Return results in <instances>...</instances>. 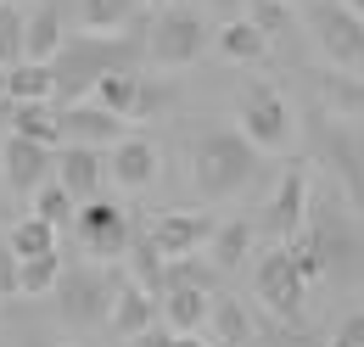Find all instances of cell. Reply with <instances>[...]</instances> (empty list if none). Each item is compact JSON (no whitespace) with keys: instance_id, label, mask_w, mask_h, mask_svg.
<instances>
[{"instance_id":"obj_1","label":"cell","mask_w":364,"mask_h":347,"mask_svg":"<svg viewBox=\"0 0 364 347\" xmlns=\"http://www.w3.org/2000/svg\"><path fill=\"white\" fill-rule=\"evenodd\" d=\"M252 169H258V151L235 129H213V134H202V140L191 146V179H196V191L213 196V202L235 196V191L252 179Z\"/></svg>"},{"instance_id":"obj_2","label":"cell","mask_w":364,"mask_h":347,"mask_svg":"<svg viewBox=\"0 0 364 347\" xmlns=\"http://www.w3.org/2000/svg\"><path fill=\"white\" fill-rule=\"evenodd\" d=\"M235 124H241V140L252 146V151H291L297 146V124H291V107H286V95L274 85H247L241 90V107H235Z\"/></svg>"},{"instance_id":"obj_3","label":"cell","mask_w":364,"mask_h":347,"mask_svg":"<svg viewBox=\"0 0 364 347\" xmlns=\"http://www.w3.org/2000/svg\"><path fill=\"white\" fill-rule=\"evenodd\" d=\"M202 50H208V23L191 6H163L146 34V62L151 68H191Z\"/></svg>"},{"instance_id":"obj_4","label":"cell","mask_w":364,"mask_h":347,"mask_svg":"<svg viewBox=\"0 0 364 347\" xmlns=\"http://www.w3.org/2000/svg\"><path fill=\"white\" fill-rule=\"evenodd\" d=\"M309 23H314L325 56L342 73L364 79V17H353L348 6H331V0H309Z\"/></svg>"},{"instance_id":"obj_5","label":"cell","mask_w":364,"mask_h":347,"mask_svg":"<svg viewBox=\"0 0 364 347\" xmlns=\"http://www.w3.org/2000/svg\"><path fill=\"white\" fill-rule=\"evenodd\" d=\"M73 230H79V241H85V252L101 263H112L118 252H129V241H135V230H129V213L118 208V202H107V196H90V202H79V213H73Z\"/></svg>"},{"instance_id":"obj_6","label":"cell","mask_w":364,"mask_h":347,"mask_svg":"<svg viewBox=\"0 0 364 347\" xmlns=\"http://www.w3.org/2000/svg\"><path fill=\"white\" fill-rule=\"evenodd\" d=\"M252 280H258V297L269 303L274 319H286V325L303 319V297H309V286L297 280V269H291V258H286V247H269V252L258 258V269H252Z\"/></svg>"},{"instance_id":"obj_7","label":"cell","mask_w":364,"mask_h":347,"mask_svg":"<svg viewBox=\"0 0 364 347\" xmlns=\"http://www.w3.org/2000/svg\"><path fill=\"white\" fill-rule=\"evenodd\" d=\"M56 124H62V146H118L124 140V118L101 112L95 101H62L56 107Z\"/></svg>"},{"instance_id":"obj_8","label":"cell","mask_w":364,"mask_h":347,"mask_svg":"<svg viewBox=\"0 0 364 347\" xmlns=\"http://www.w3.org/2000/svg\"><path fill=\"white\" fill-rule=\"evenodd\" d=\"M50 163H56L50 146H34V140H23V134H6V140H0V174H6V185L23 191V196H34L50 179Z\"/></svg>"},{"instance_id":"obj_9","label":"cell","mask_w":364,"mask_h":347,"mask_svg":"<svg viewBox=\"0 0 364 347\" xmlns=\"http://www.w3.org/2000/svg\"><path fill=\"white\" fill-rule=\"evenodd\" d=\"M208 235H213V218H202V213H157L151 230H146V241L168 263H180V258H191L196 247H208Z\"/></svg>"},{"instance_id":"obj_10","label":"cell","mask_w":364,"mask_h":347,"mask_svg":"<svg viewBox=\"0 0 364 347\" xmlns=\"http://www.w3.org/2000/svg\"><path fill=\"white\" fill-rule=\"evenodd\" d=\"M101 174H107V163H101V151L95 146H56V163H50V179L73 196V202H90V196H101Z\"/></svg>"},{"instance_id":"obj_11","label":"cell","mask_w":364,"mask_h":347,"mask_svg":"<svg viewBox=\"0 0 364 347\" xmlns=\"http://www.w3.org/2000/svg\"><path fill=\"white\" fill-rule=\"evenodd\" d=\"M95 107L112 112V118H124V124H135L140 112L151 107L146 79H140L135 68H112V73H101V79H95Z\"/></svg>"},{"instance_id":"obj_12","label":"cell","mask_w":364,"mask_h":347,"mask_svg":"<svg viewBox=\"0 0 364 347\" xmlns=\"http://www.w3.org/2000/svg\"><path fill=\"white\" fill-rule=\"evenodd\" d=\"M107 174H112L124 191H146V185L157 179V146H151L146 134H124V140L112 146V157H107Z\"/></svg>"},{"instance_id":"obj_13","label":"cell","mask_w":364,"mask_h":347,"mask_svg":"<svg viewBox=\"0 0 364 347\" xmlns=\"http://www.w3.org/2000/svg\"><path fill=\"white\" fill-rule=\"evenodd\" d=\"M264 213H269V235L286 247V241H291V235L309 224V218H303V213H309V179L291 169L286 179H280V191L269 196V208H264Z\"/></svg>"},{"instance_id":"obj_14","label":"cell","mask_w":364,"mask_h":347,"mask_svg":"<svg viewBox=\"0 0 364 347\" xmlns=\"http://www.w3.org/2000/svg\"><path fill=\"white\" fill-rule=\"evenodd\" d=\"M202 342L208 347H247L252 342V314L235 303L230 292H213V303H208V319H202Z\"/></svg>"},{"instance_id":"obj_15","label":"cell","mask_w":364,"mask_h":347,"mask_svg":"<svg viewBox=\"0 0 364 347\" xmlns=\"http://www.w3.org/2000/svg\"><path fill=\"white\" fill-rule=\"evenodd\" d=\"M62 11H56V0L46 6H34L28 17H23V56L17 62H56V50H62Z\"/></svg>"},{"instance_id":"obj_16","label":"cell","mask_w":364,"mask_h":347,"mask_svg":"<svg viewBox=\"0 0 364 347\" xmlns=\"http://www.w3.org/2000/svg\"><path fill=\"white\" fill-rule=\"evenodd\" d=\"M73 17H79V34H90V40H118V28H129L140 17V0H79Z\"/></svg>"},{"instance_id":"obj_17","label":"cell","mask_w":364,"mask_h":347,"mask_svg":"<svg viewBox=\"0 0 364 347\" xmlns=\"http://www.w3.org/2000/svg\"><path fill=\"white\" fill-rule=\"evenodd\" d=\"M151 319H157L151 292H140L135 280L107 297V325H112V336H140V331H151Z\"/></svg>"},{"instance_id":"obj_18","label":"cell","mask_w":364,"mask_h":347,"mask_svg":"<svg viewBox=\"0 0 364 347\" xmlns=\"http://www.w3.org/2000/svg\"><path fill=\"white\" fill-rule=\"evenodd\" d=\"M6 101H11V107L56 101V73H50V62H11V68H6Z\"/></svg>"},{"instance_id":"obj_19","label":"cell","mask_w":364,"mask_h":347,"mask_svg":"<svg viewBox=\"0 0 364 347\" xmlns=\"http://www.w3.org/2000/svg\"><path fill=\"white\" fill-rule=\"evenodd\" d=\"M11 134L34 140V146H62V124H56V107L50 101H28V107H11Z\"/></svg>"},{"instance_id":"obj_20","label":"cell","mask_w":364,"mask_h":347,"mask_svg":"<svg viewBox=\"0 0 364 347\" xmlns=\"http://www.w3.org/2000/svg\"><path fill=\"white\" fill-rule=\"evenodd\" d=\"M208 247H213V263H219V269H235V263H247V258H252V224H247V218L213 224Z\"/></svg>"},{"instance_id":"obj_21","label":"cell","mask_w":364,"mask_h":347,"mask_svg":"<svg viewBox=\"0 0 364 347\" xmlns=\"http://www.w3.org/2000/svg\"><path fill=\"white\" fill-rule=\"evenodd\" d=\"M6 247H11V258H40V252H56V230H50L46 218L23 213V218H11Z\"/></svg>"},{"instance_id":"obj_22","label":"cell","mask_w":364,"mask_h":347,"mask_svg":"<svg viewBox=\"0 0 364 347\" xmlns=\"http://www.w3.org/2000/svg\"><path fill=\"white\" fill-rule=\"evenodd\" d=\"M62 280V252H40V258H17V297H46Z\"/></svg>"},{"instance_id":"obj_23","label":"cell","mask_w":364,"mask_h":347,"mask_svg":"<svg viewBox=\"0 0 364 347\" xmlns=\"http://www.w3.org/2000/svg\"><path fill=\"white\" fill-rule=\"evenodd\" d=\"M319 95L336 118H364V79L353 73H319Z\"/></svg>"},{"instance_id":"obj_24","label":"cell","mask_w":364,"mask_h":347,"mask_svg":"<svg viewBox=\"0 0 364 347\" xmlns=\"http://www.w3.org/2000/svg\"><path fill=\"white\" fill-rule=\"evenodd\" d=\"M219 50H225L230 62H258V56L269 50V40H264L247 17H230L225 28H219Z\"/></svg>"},{"instance_id":"obj_25","label":"cell","mask_w":364,"mask_h":347,"mask_svg":"<svg viewBox=\"0 0 364 347\" xmlns=\"http://www.w3.org/2000/svg\"><path fill=\"white\" fill-rule=\"evenodd\" d=\"M28 213H34V218H46L50 230H62V224H73L79 202H73V196H68V191H62L56 179H46V185H40L34 196H28Z\"/></svg>"},{"instance_id":"obj_26","label":"cell","mask_w":364,"mask_h":347,"mask_svg":"<svg viewBox=\"0 0 364 347\" xmlns=\"http://www.w3.org/2000/svg\"><path fill=\"white\" fill-rule=\"evenodd\" d=\"M247 23H252L264 40H274V34L291 28V6H280V0H247Z\"/></svg>"},{"instance_id":"obj_27","label":"cell","mask_w":364,"mask_h":347,"mask_svg":"<svg viewBox=\"0 0 364 347\" xmlns=\"http://www.w3.org/2000/svg\"><path fill=\"white\" fill-rule=\"evenodd\" d=\"M23 56V17L17 6H0V68H11Z\"/></svg>"},{"instance_id":"obj_28","label":"cell","mask_w":364,"mask_h":347,"mask_svg":"<svg viewBox=\"0 0 364 347\" xmlns=\"http://www.w3.org/2000/svg\"><path fill=\"white\" fill-rule=\"evenodd\" d=\"M331 347H364V314H348V319L336 325V336H331Z\"/></svg>"},{"instance_id":"obj_29","label":"cell","mask_w":364,"mask_h":347,"mask_svg":"<svg viewBox=\"0 0 364 347\" xmlns=\"http://www.w3.org/2000/svg\"><path fill=\"white\" fill-rule=\"evenodd\" d=\"M0 297H17V258L6 241H0Z\"/></svg>"},{"instance_id":"obj_30","label":"cell","mask_w":364,"mask_h":347,"mask_svg":"<svg viewBox=\"0 0 364 347\" xmlns=\"http://www.w3.org/2000/svg\"><path fill=\"white\" fill-rule=\"evenodd\" d=\"M174 342V336H168V331H157V325H151V331H140V336H129V347H168Z\"/></svg>"},{"instance_id":"obj_31","label":"cell","mask_w":364,"mask_h":347,"mask_svg":"<svg viewBox=\"0 0 364 347\" xmlns=\"http://www.w3.org/2000/svg\"><path fill=\"white\" fill-rule=\"evenodd\" d=\"M168 347H208V342H202L196 331H185V336H174V342H168Z\"/></svg>"},{"instance_id":"obj_32","label":"cell","mask_w":364,"mask_h":347,"mask_svg":"<svg viewBox=\"0 0 364 347\" xmlns=\"http://www.w3.org/2000/svg\"><path fill=\"white\" fill-rule=\"evenodd\" d=\"M342 6H348V11H353V17H364V0H342Z\"/></svg>"},{"instance_id":"obj_33","label":"cell","mask_w":364,"mask_h":347,"mask_svg":"<svg viewBox=\"0 0 364 347\" xmlns=\"http://www.w3.org/2000/svg\"><path fill=\"white\" fill-rule=\"evenodd\" d=\"M140 6H180V0H140Z\"/></svg>"},{"instance_id":"obj_34","label":"cell","mask_w":364,"mask_h":347,"mask_svg":"<svg viewBox=\"0 0 364 347\" xmlns=\"http://www.w3.org/2000/svg\"><path fill=\"white\" fill-rule=\"evenodd\" d=\"M0 101H6V68H0Z\"/></svg>"},{"instance_id":"obj_35","label":"cell","mask_w":364,"mask_h":347,"mask_svg":"<svg viewBox=\"0 0 364 347\" xmlns=\"http://www.w3.org/2000/svg\"><path fill=\"white\" fill-rule=\"evenodd\" d=\"M6 213H11V208H6V202H0V224H6Z\"/></svg>"},{"instance_id":"obj_36","label":"cell","mask_w":364,"mask_h":347,"mask_svg":"<svg viewBox=\"0 0 364 347\" xmlns=\"http://www.w3.org/2000/svg\"><path fill=\"white\" fill-rule=\"evenodd\" d=\"M280 6H303V0H280Z\"/></svg>"},{"instance_id":"obj_37","label":"cell","mask_w":364,"mask_h":347,"mask_svg":"<svg viewBox=\"0 0 364 347\" xmlns=\"http://www.w3.org/2000/svg\"><path fill=\"white\" fill-rule=\"evenodd\" d=\"M0 6H23V0H0Z\"/></svg>"},{"instance_id":"obj_38","label":"cell","mask_w":364,"mask_h":347,"mask_svg":"<svg viewBox=\"0 0 364 347\" xmlns=\"http://www.w3.org/2000/svg\"><path fill=\"white\" fill-rule=\"evenodd\" d=\"M230 6H235V0H230Z\"/></svg>"}]
</instances>
